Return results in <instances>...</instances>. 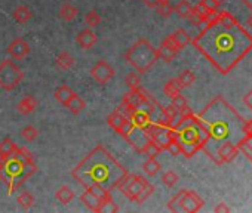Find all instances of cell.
Listing matches in <instances>:
<instances>
[{"instance_id": "cell-1", "label": "cell", "mask_w": 252, "mask_h": 213, "mask_svg": "<svg viewBox=\"0 0 252 213\" xmlns=\"http://www.w3.org/2000/svg\"><path fill=\"white\" fill-rule=\"evenodd\" d=\"M191 39V45L221 73L228 74L252 49V36L227 11L217 17Z\"/></svg>"}, {"instance_id": "cell-2", "label": "cell", "mask_w": 252, "mask_h": 213, "mask_svg": "<svg viewBox=\"0 0 252 213\" xmlns=\"http://www.w3.org/2000/svg\"><path fill=\"white\" fill-rule=\"evenodd\" d=\"M128 173L129 172L101 144L92 148L70 172L73 179L85 189L101 188L110 192L119 188Z\"/></svg>"}, {"instance_id": "cell-3", "label": "cell", "mask_w": 252, "mask_h": 213, "mask_svg": "<svg viewBox=\"0 0 252 213\" xmlns=\"http://www.w3.org/2000/svg\"><path fill=\"white\" fill-rule=\"evenodd\" d=\"M237 116L239 114L221 96H215L199 114H196V119L206 131L209 144L211 141H227L231 136V122L228 120Z\"/></svg>"}, {"instance_id": "cell-4", "label": "cell", "mask_w": 252, "mask_h": 213, "mask_svg": "<svg viewBox=\"0 0 252 213\" xmlns=\"http://www.w3.org/2000/svg\"><path fill=\"white\" fill-rule=\"evenodd\" d=\"M174 135L181 147V156L193 157L197 151H202L208 144V133L197 122L196 114L190 110L180 116L174 125Z\"/></svg>"}, {"instance_id": "cell-5", "label": "cell", "mask_w": 252, "mask_h": 213, "mask_svg": "<svg viewBox=\"0 0 252 213\" xmlns=\"http://www.w3.org/2000/svg\"><path fill=\"white\" fill-rule=\"evenodd\" d=\"M125 59L131 67L137 70V73L144 74L147 73L159 59L158 49L153 48V45L147 39H138L125 53Z\"/></svg>"}, {"instance_id": "cell-6", "label": "cell", "mask_w": 252, "mask_h": 213, "mask_svg": "<svg viewBox=\"0 0 252 213\" xmlns=\"http://www.w3.org/2000/svg\"><path fill=\"white\" fill-rule=\"evenodd\" d=\"M117 189H120L126 198H129L137 204L144 203L155 192V186L144 176L131 175V173L125 176V179L122 181Z\"/></svg>"}, {"instance_id": "cell-7", "label": "cell", "mask_w": 252, "mask_h": 213, "mask_svg": "<svg viewBox=\"0 0 252 213\" xmlns=\"http://www.w3.org/2000/svg\"><path fill=\"white\" fill-rule=\"evenodd\" d=\"M203 204H205V201L197 192H194L191 189H181L178 194H175L169 200L168 210L194 213V212H199L203 207Z\"/></svg>"}, {"instance_id": "cell-8", "label": "cell", "mask_w": 252, "mask_h": 213, "mask_svg": "<svg viewBox=\"0 0 252 213\" xmlns=\"http://www.w3.org/2000/svg\"><path fill=\"white\" fill-rule=\"evenodd\" d=\"M23 80L24 73L12 59H3L0 62V87L5 90H14Z\"/></svg>"}, {"instance_id": "cell-9", "label": "cell", "mask_w": 252, "mask_h": 213, "mask_svg": "<svg viewBox=\"0 0 252 213\" xmlns=\"http://www.w3.org/2000/svg\"><path fill=\"white\" fill-rule=\"evenodd\" d=\"M209 159H212L217 164H222V163H230L236 159V156L239 154V148L236 144L230 142V141H224L222 144L217 145L214 150L206 153Z\"/></svg>"}, {"instance_id": "cell-10", "label": "cell", "mask_w": 252, "mask_h": 213, "mask_svg": "<svg viewBox=\"0 0 252 213\" xmlns=\"http://www.w3.org/2000/svg\"><path fill=\"white\" fill-rule=\"evenodd\" d=\"M91 76L92 79L99 83V84H107L114 76H116V70L104 59L98 61L92 68H91Z\"/></svg>"}, {"instance_id": "cell-11", "label": "cell", "mask_w": 252, "mask_h": 213, "mask_svg": "<svg viewBox=\"0 0 252 213\" xmlns=\"http://www.w3.org/2000/svg\"><path fill=\"white\" fill-rule=\"evenodd\" d=\"M125 139L129 142V145H131L135 151L143 153V148H144L146 144L150 141V136L147 135V132H146L144 129H140V128H137V126L132 125V126L129 128V131L126 132Z\"/></svg>"}, {"instance_id": "cell-12", "label": "cell", "mask_w": 252, "mask_h": 213, "mask_svg": "<svg viewBox=\"0 0 252 213\" xmlns=\"http://www.w3.org/2000/svg\"><path fill=\"white\" fill-rule=\"evenodd\" d=\"M107 125H108L116 133L122 135L123 138H125L126 132L129 131V128L132 126L131 120H129L128 117H126L125 114H122L120 111H117V110H114V111L107 117Z\"/></svg>"}, {"instance_id": "cell-13", "label": "cell", "mask_w": 252, "mask_h": 213, "mask_svg": "<svg viewBox=\"0 0 252 213\" xmlns=\"http://www.w3.org/2000/svg\"><path fill=\"white\" fill-rule=\"evenodd\" d=\"M6 51H8V53H9L14 59H17V61L27 58V56L30 55V52H32L30 45H29L23 37L14 39V40L9 43V46H8Z\"/></svg>"}, {"instance_id": "cell-14", "label": "cell", "mask_w": 252, "mask_h": 213, "mask_svg": "<svg viewBox=\"0 0 252 213\" xmlns=\"http://www.w3.org/2000/svg\"><path fill=\"white\" fill-rule=\"evenodd\" d=\"M178 52H180V49L175 46L171 36H166L163 39V42L160 43V46L158 48V56H159V59H162L165 62H171L172 59H175Z\"/></svg>"}, {"instance_id": "cell-15", "label": "cell", "mask_w": 252, "mask_h": 213, "mask_svg": "<svg viewBox=\"0 0 252 213\" xmlns=\"http://www.w3.org/2000/svg\"><path fill=\"white\" fill-rule=\"evenodd\" d=\"M129 120H131V123L134 125V126H137V128H140V129H147L155 120H153V116L149 113V111H146V110H141V108H135L134 111H132V114L129 116Z\"/></svg>"}, {"instance_id": "cell-16", "label": "cell", "mask_w": 252, "mask_h": 213, "mask_svg": "<svg viewBox=\"0 0 252 213\" xmlns=\"http://www.w3.org/2000/svg\"><path fill=\"white\" fill-rule=\"evenodd\" d=\"M96 40H98V37H96V34L94 33L92 28H85V30H82V31L76 36L77 45H79L82 49H85V51L94 48L95 43H96Z\"/></svg>"}, {"instance_id": "cell-17", "label": "cell", "mask_w": 252, "mask_h": 213, "mask_svg": "<svg viewBox=\"0 0 252 213\" xmlns=\"http://www.w3.org/2000/svg\"><path fill=\"white\" fill-rule=\"evenodd\" d=\"M80 201L91 210V212H101V209H102V204H104V201H101L92 191H89V189H85L82 194H80Z\"/></svg>"}, {"instance_id": "cell-18", "label": "cell", "mask_w": 252, "mask_h": 213, "mask_svg": "<svg viewBox=\"0 0 252 213\" xmlns=\"http://www.w3.org/2000/svg\"><path fill=\"white\" fill-rule=\"evenodd\" d=\"M37 105H39V102H37V99H36L33 95H26V96L17 104V111H18L20 114H23V116H29V114H32V113L36 111Z\"/></svg>"}, {"instance_id": "cell-19", "label": "cell", "mask_w": 252, "mask_h": 213, "mask_svg": "<svg viewBox=\"0 0 252 213\" xmlns=\"http://www.w3.org/2000/svg\"><path fill=\"white\" fill-rule=\"evenodd\" d=\"M18 145L11 139V138H5L0 141V160H5L14 154H17Z\"/></svg>"}, {"instance_id": "cell-20", "label": "cell", "mask_w": 252, "mask_h": 213, "mask_svg": "<svg viewBox=\"0 0 252 213\" xmlns=\"http://www.w3.org/2000/svg\"><path fill=\"white\" fill-rule=\"evenodd\" d=\"M171 36V39H172V42L175 43V46L181 51V49H184L187 45H190L191 43V37H190V34L186 31V30H183V28H178V30H175L172 34H169Z\"/></svg>"}, {"instance_id": "cell-21", "label": "cell", "mask_w": 252, "mask_h": 213, "mask_svg": "<svg viewBox=\"0 0 252 213\" xmlns=\"http://www.w3.org/2000/svg\"><path fill=\"white\" fill-rule=\"evenodd\" d=\"M65 108H67L71 114L77 116V114H80V113L86 108V102H85V99H83L82 96H79L77 93H74L73 98L67 102Z\"/></svg>"}, {"instance_id": "cell-22", "label": "cell", "mask_w": 252, "mask_h": 213, "mask_svg": "<svg viewBox=\"0 0 252 213\" xmlns=\"http://www.w3.org/2000/svg\"><path fill=\"white\" fill-rule=\"evenodd\" d=\"M32 17H33V12H32V9H30L29 6H26V5L17 6V8L14 9V12H12V18H14L17 23H20V24L29 23V21L32 20Z\"/></svg>"}, {"instance_id": "cell-23", "label": "cell", "mask_w": 252, "mask_h": 213, "mask_svg": "<svg viewBox=\"0 0 252 213\" xmlns=\"http://www.w3.org/2000/svg\"><path fill=\"white\" fill-rule=\"evenodd\" d=\"M76 92H73L71 90V87L70 86H67V84H61L60 87H57L55 89V92H54V96H55V99L61 104V105H67V102L73 98V95H74Z\"/></svg>"}, {"instance_id": "cell-24", "label": "cell", "mask_w": 252, "mask_h": 213, "mask_svg": "<svg viewBox=\"0 0 252 213\" xmlns=\"http://www.w3.org/2000/svg\"><path fill=\"white\" fill-rule=\"evenodd\" d=\"M55 198H57L61 204L67 206V204L74 198V191H73L68 185H63V186H60V188L55 191Z\"/></svg>"}, {"instance_id": "cell-25", "label": "cell", "mask_w": 252, "mask_h": 213, "mask_svg": "<svg viewBox=\"0 0 252 213\" xmlns=\"http://www.w3.org/2000/svg\"><path fill=\"white\" fill-rule=\"evenodd\" d=\"M174 12L183 18V20H189L191 12H193V5L189 2V0H180V2L174 6Z\"/></svg>"}, {"instance_id": "cell-26", "label": "cell", "mask_w": 252, "mask_h": 213, "mask_svg": "<svg viewBox=\"0 0 252 213\" xmlns=\"http://www.w3.org/2000/svg\"><path fill=\"white\" fill-rule=\"evenodd\" d=\"M55 62H57V67H58V68H61V70H70V68L74 65L76 59H74L67 51H63V52H60V53L57 55Z\"/></svg>"}, {"instance_id": "cell-27", "label": "cell", "mask_w": 252, "mask_h": 213, "mask_svg": "<svg viewBox=\"0 0 252 213\" xmlns=\"http://www.w3.org/2000/svg\"><path fill=\"white\" fill-rule=\"evenodd\" d=\"M24 160V159H23ZM37 172V164L34 163V159H26L23 164V173H21V181L26 182L29 181L34 173Z\"/></svg>"}, {"instance_id": "cell-28", "label": "cell", "mask_w": 252, "mask_h": 213, "mask_svg": "<svg viewBox=\"0 0 252 213\" xmlns=\"http://www.w3.org/2000/svg\"><path fill=\"white\" fill-rule=\"evenodd\" d=\"M79 14V9L76 6H73L71 3L65 2L61 8H60V17L64 20V21H73Z\"/></svg>"}, {"instance_id": "cell-29", "label": "cell", "mask_w": 252, "mask_h": 213, "mask_svg": "<svg viewBox=\"0 0 252 213\" xmlns=\"http://www.w3.org/2000/svg\"><path fill=\"white\" fill-rule=\"evenodd\" d=\"M181 90H183V87L180 86L177 79H171L163 84V93L169 98H174L175 95L181 93Z\"/></svg>"}, {"instance_id": "cell-30", "label": "cell", "mask_w": 252, "mask_h": 213, "mask_svg": "<svg viewBox=\"0 0 252 213\" xmlns=\"http://www.w3.org/2000/svg\"><path fill=\"white\" fill-rule=\"evenodd\" d=\"M163 153V148L159 145V144H156L155 141H149L147 144H146V147L143 148V154H146L149 159H156L158 156H160Z\"/></svg>"}, {"instance_id": "cell-31", "label": "cell", "mask_w": 252, "mask_h": 213, "mask_svg": "<svg viewBox=\"0 0 252 213\" xmlns=\"http://www.w3.org/2000/svg\"><path fill=\"white\" fill-rule=\"evenodd\" d=\"M143 169L149 176H156L162 170V164L156 159H149L147 161L143 163Z\"/></svg>"}, {"instance_id": "cell-32", "label": "cell", "mask_w": 252, "mask_h": 213, "mask_svg": "<svg viewBox=\"0 0 252 213\" xmlns=\"http://www.w3.org/2000/svg\"><path fill=\"white\" fill-rule=\"evenodd\" d=\"M177 80H178V83H180V86L184 89V87H189V86H191L194 81H196V74L191 71V70H184L178 77H177Z\"/></svg>"}, {"instance_id": "cell-33", "label": "cell", "mask_w": 252, "mask_h": 213, "mask_svg": "<svg viewBox=\"0 0 252 213\" xmlns=\"http://www.w3.org/2000/svg\"><path fill=\"white\" fill-rule=\"evenodd\" d=\"M171 99H172V105H174L175 108H177V110L180 111V114H184V113L190 111L189 102H187L186 96H183L181 93L175 95V96H174V98H171Z\"/></svg>"}, {"instance_id": "cell-34", "label": "cell", "mask_w": 252, "mask_h": 213, "mask_svg": "<svg viewBox=\"0 0 252 213\" xmlns=\"http://www.w3.org/2000/svg\"><path fill=\"white\" fill-rule=\"evenodd\" d=\"M17 203L23 207V209H30L34 204V195L30 191H23L18 197H17Z\"/></svg>"}, {"instance_id": "cell-35", "label": "cell", "mask_w": 252, "mask_h": 213, "mask_svg": "<svg viewBox=\"0 0 252 213\" xmlns=\"http://www.w3.org/2000/svg\"><path fill=\"white\" fill-rule=\"evenodd\" d=\"M163 150L168 151V153H169L171 156H174V157L181 156V147H180V142L177 141L175 135H172V136L168 139V142H166V145H165Z\"/></svg>"}, {"instance_id": "cell-36", "label": "cell", "mask_w": 252, "mask_h": 213, "mask_svg": "<svg viewBox=\"0 0 252 213\" xmlns=\"http://www.w3.org/2000/svg\"><path fill=\"white\" fill-rule=\"evenodd\" d=\"M126 84H128L129 90H137L141 87V79H140V74L138 73H129L125 79Z\"/></svg>"}, {"instance_id": "cell-37", "label": "cell", "mask_w": 252, "mask_h": 213, "mask_svg": "<svg viewBox=\"0 0 252 213\" xmlns=\"http://www.w3.org/2000/svg\"><path fill=\"white\" fill-rule=\"evenodd\" d=\"M178 181H180V176H178V173L174 172V170H166V172L162 173V182H163L168 188L174 186Z\"/></svg>"}, {"instance_id": "cell-38", "label": "cell", "mask_w": 252, "mask_h": 213, "mask_svg": "<svg viewBox=\"0 0 252 213\" xmlns=\"http://www.w3.org/2000/svg\"><path fill=\"white\" fill-rule=\"evenodd\" d=\"M85 21H86V24L89 26V28H95L96 26L101 24L102 18H101V15H99L96 11H89V12L86 14V17H85Z\"/></svg>"}, {"instance_id": "cell-39", "label": "cell", "mask_w": 252, "mask_h": 213, "mask_svg": "<svg viewBox=\"0 0 252 213\" xmlns=\"http://www.w3.org/2000/svg\"><path fill=\"white\" fill-rule=\"evenodd\" d=\"M21 136H23L26 141L32 142V141H34V139L39 136V131H37V128H34L33 125H29V126H26V128L21 131Z\"/></svg>"}, {"instance_id": "cell-40", "label": "cell", "mask_w": 252, "mask_h": 213, "mask_svg": "<svg viewBox=\"0 0 252 213\" xmlns=\"http://www.w3.org/2000/svg\"><path fill=\"white\" fill-rule=\"evenodd\" d=\"M156 9H158L159 15H160V17H163V18H169V17L174 14V6H172L171 3H166V5H159Z\"/></svg>"}, {"instance_id": "cell-41", "label": "cell", "mask_w": 252, "mask_h": 213, "mask_svg": "<svg viewBox=\"0 0 252 213\" xmlns=\"http://www.w3.org/2000/svg\"><path fill=\"white\" fill-rule=\"evenodd\" d=\"M202 3H205L211 9H220V6L225 2V0H200Z\"/></svg>"}, {"instance_id": "cell-42", "label": "cell", "mask_w": 252, "mask_h": 213, "mask_svg": "<svg viewBox=\"0 0 252 213\" xmlns=\"http://www.w3.org/2000/svg\"><path fill=\"white\" fill-rule=\"evenodd\" d=\"M214 212L215 213H228V212H231V209L227 206V203H224V201H220L215 207H214Z\"/></svg>"}, {"instance_id": "cell-43", "label": "cell", "mask_w": 252, "mask_h": 213, "mask_svg": "<svg viewBox=\"0 0 252 213\" xmlns=\"http://www.w3.org/2000/svg\"><path fill=\"white\" fill-rule=\"evenodd\" d=\"M243 104H245V105L248 106V108L252 111V89H251V90L243 96Z\"/></svg>"}, {"instance_id": "cell-44", "label": "cell", "mask_w": 252, "mask_h": 213, "mask_svg": "<svg viewBox=\"0 0 252 213\" xmlns=\"http://www.w3.org/2000/svg\"><path fill=\"white\" fill-rule=\"evenodd\" d=\"M143 3L146 5V6H149V8H153V9H156L160 3H159V0H143Z\"/></svg>"}, {"instance_id": "cell-45", "label": "cell", "mask_w": 252, "mask_h": 213, "mask_svg": "<svg viewBox=\"0 0 252 213\" xmlns=\"http://www.w3.org/2000/svg\"><path fill=\"white\" fill-rule=\"evenodd\" d=\"M240 2H242L245 6H248V8H249V11L252 12V0H240Z\"/></svg>"}, {"instance_id": "cell-46", "label": "cell", "mask_w": 252, "mask_h": 213, "mask_svg": "<svg viewBox=\"0 0 252 213\" xmlns=\"http://www.w3.org/2000/svg\"><path fill=\"white\" fill-rule=\"evenodd\" d=\"M160 5H166V3H171V0H159Z\"/></svg>"}, {"instance_id": "cell-47", "label": "cell", "mask_w": 252, "mask_h": 213, "mask_svg": "<svg viewBox=\"0 0 252 213\" xmlns=\"http://www.w3.org/2000/svg\"><path fill=\"white\" fill-rule=\"evenodd\" d=\"M248 26H251V28H252V14H251V17L248 18Z\"/></svg>"}, {"instance_id": "cell-48", "label": "cell", "mask_w": 252, "mask_h": 213, "mask_svg": "<svg viewBox=\"0 0 252 213\" xmlns=\"http://www.w3.org/2000/svg\"><path fill=\"white\" fill-rule=\"evenodd\" d=\"M0 166H2V160H0Z\"/></svg>"}]
</instances>
